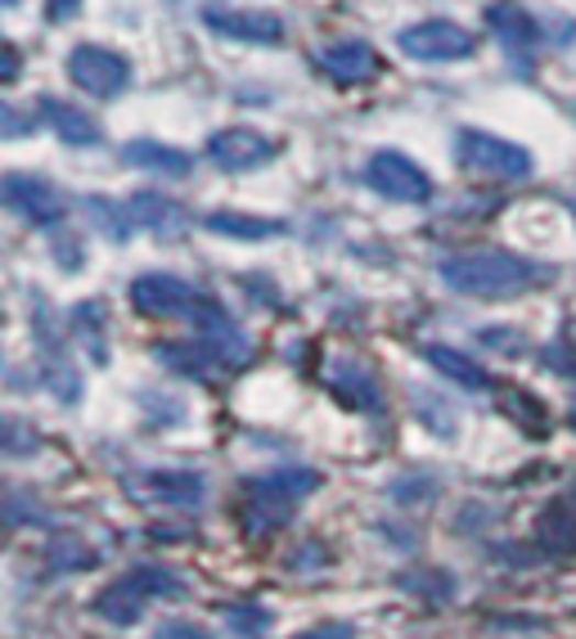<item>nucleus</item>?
I'll list each match as a JSON object with an SVG mask.
<instances>
[{"label": "nucleus", "instance_id": "nucleus-6", "mask_svg": "<svg viewBox=\"0 0 576 639\" xmlns=\"http://www.w3.org/2000/svg\"><path fill=\"white\" fill-rule=\"evenodd\" d=\"M0 199H5V208L19 221H27L36 230H45V225H55V221L68 217L64 189L51 185L45 176H36V172H10L5 180H0Z\"/></svg>", "mask_w": 576, "mask_h": 639}, {"label": "nucleus", "instance_id": "nucleus-25", "mask_svg": "<svg viewBox=\"0 0 576 639\" xmlns=\"http://www.w3.org/2000/svg\"><path fill=\"white\" fill-rule=\"evenodd\" d=\"M51 563H55V572H81V568H90L95 563V554L81 546V540H73V536H59L55 546H51Z\"/></svg>", "mask_w": 576, "mask_h": 639}, {"label": "nucleus", "instance_id": "nucleus-30", "mask_svg": "<svg viewBox=\"0 0 576 639\" xmlns=\"http://www.w3.org/2000/svg\"><path fill=\"white\" fill-rule=\"evenodd\" d=\"M77 5H81V0H55V10H51V14H55V19H64V14H73Z\"/></svg>", "mask_w": 576, "mask_h": 639}, {"label": "nucleus", "instance_id": "nucleus-26", "mask_svg": "<svg viewBox=\"0 0 576 639\" xmlns=\"http://www.w3.org/2000/svg\"><path fill=\"white\" fill-rule=\"evenodd\" d=\"M505 410H518L527 419V432H545V406H536L527 392H505Z\"/></svg>", "mask_w": 576, "mask_h": 639}, {"label": "nucleus", "instance_id": "nucleus-29", "mask_svg": "<svg viewBox=\"0 0 576 639\" xmlns=\"http://www.w3.org/2000/svg\"><path fill=\"white\" fill-rule=\"evenodd\" d=\"M0 77H5V81L19 77V51H14V45H5V73H0Z\"/></svg>", "mask_w": 576, "mask_h": 639}, {"label": "nucleus", "instance_id": "nucleus-28", "mask_svg": "<svg viewBox=\"0 0 576 639\" xmlns=\"http://www.w3.org/2000/svg\"><path fill=\"white\" fill-rule=\"evenodd\" d=\"M154 639H212V630H203L195 621H167V626H158Z\"/></svg>", "mask_w": 576, "mask_h": 639}, {"label": "nucleus", "instance_id": "nucleus-18", "mask_svg": "<svg viewBox=\"0 0 576 639\" xmlns=\"http://www.w3.org/2000/svg\"><path fill=\"white\" fill-rule=\"evenodd\" d=\"M536 540L550 550V554H567L576 550V491H563V496H554L541 518H536Z\"/></svg>", "mask_w": 576, "mask_h": 639}, {"label": "nucleus", "instance_id": "nucleus-14", "mask_svg": "<svg viewBox=\"0 0 576 639\" xmlns=\"http://www.w3.org/2000/svg\"><path fill=\"white\" fill-rule=\"evenodd\" d=\"M320 73L333 77L339 86H361V81H374L378 77V55L369 41H333L315 55Z\"/></svg>", "mask_w": 576, "mask_h": 639}, {"label": "nucleus", "instance_id": "nucleus-5", "mask_svg": "<svg viewBox=\"0 0 576 639\" xmlns=\"http://www.w3.org/2000/svg\"><path fill=\"white\" fill-rule=\"evenodd\" d=\"M455 158L464 172L487 176V180H522L532 172V154H527L522 144L491 135V131H477V126L455 131Z\"/></svg>", "mask_w": 576, "mask_h": 639}, {"label": "nucleus", "instance_id": "nucleus-21", "mask_svg": "<svg viewBox=\"0 0 576 639\" xmlns=\"http://www.w3.org/2000/svg\"><path fill=\"white\" fill-rule=\"evenodd\" d=\"M158 361L167 365V370H176V374H185V378H212V374H221L225 370V361L208 348V342H163L158 348Z\"/></svg>", "mask_w": 576, "mask_h": 639}, {"label": "nucleus", "instance_id": "nucleus-22", "mask_svg": "<svg viewBox=\"0 0 576 639\" xmlns=\"http://www.w3.org/2000/svg\"><path fill=\"white\" fill-rule=\"evenodd\" d=\"M203 225L217 234H234V239H270L284 230L275 217H244V212H208Z\"/></svg>", "mask_w": 576, "mask_h": 639}, {"label": "nucleus", "instance_id": "nucleus-9", "mask_svg": "<svg viewBox=\"0 0 576 639\" xmlns=\"http://www.w3.org/2000/svg\"><path fill=\"white\" fill-rule=\"evenodd\" d=\"M401 51L423 64H451V59H468L477 51V41L468 27H459L451 19H423L401 32Z\"/></svg>", "mask_w": 576, "mask_h": 639}, {"label": "nucleus", "instance_id": "nucleus-1", "mask_svg": "<svg viewBox=\"0 0 576 639\" xmlns=\"http://www.w3.org/2000/svg\"><path fill=\"white\" fill-rule=\"evenodd\" d=\"M437 275L446 279L451 293H464V298H522L536 284H545V266L527 262L522 253H505V249H473V253H455L437 266Z\"/></svg>", "mask_w": 576, "mask_h": 639}, {"label": "nucleus", "instance_id": "nucleus-32", "mask_svg": "<svg viewBox=\"0 0 576 639\" xmlns=\"http://www.w3.org/2000/svg\"><path fill=\"white\" fill-rule=\"evenodd\" d=\"M14 5H19V0H5V10H14Z\"/></svg>", "mask_w": 576, "mask_h": 639}, {"label": "nucleus", "instance_id": "nucleus-20", "mask_svg": "<svg viewBox=\"0 0 576 639\" xmlns=\"http://www.w3.org/2000/svg\"><path fill=\"white\" fill-rule=\"evenodd\" d=\"M122 163L140 167V172H154V176H189L195 158L171 150V144H158V140H131L122 150Z\"/></svg>", "mask_w": 576, "mask_h": 639}, {"label": "nucleus", "instance_id": "nucleus-19", "mask_svg": "<svg viewBox=\"0 0 576 639\" xmlns=\"http://www.w3.org/2000/svg\"><path fill=\"white\" fill-rule=\"evenodd\" d=\"M423 361L437 370V374H446L451 383L468 387V392H491V387H496L491 374L477 365L468 352H455V348H446V342H428V348H423Z\"/></svg>", "mask_w": 576, "mask_h": 639}, {"label": "nucleus", "instance_id": "nucleus-31", "mask_svg": "<svg viewBox=\"0 0 576 639\" xmlns=\"http://www.w3.org/2000/svg\"><path fill=\"white\" fill-rule=\"evenodd\" d=\"M567 338H572V348H576V324H572V329H567Z\"/></svg>", "mask_w": 576, "mask_h": 639}, {"label": "nucleus", "instance_id": "nucleus-27", "mask_svg": "<svg viewBox=\"0 0 576 639\" xmlns=\"http://www.w3.org/2000/svg\"><path fill=\"white\" fill-rule=\"evenodd\" d=\"M225 617H230V626H234V630H244L248 639H253V635H262V630L270 626V613H266V608H230Z\"/></svg>", "mask_w": 576, "mask_h": 639}, {"label": "nucleus", "instance_id": "nucleus-7", "mask_svg": "<svg viewBox=\"0 0 576 639\" xmlns=\"http://www.w3.org/2000/svg\"><path fill=\"white\" fill-rule=\"evenodd\" d=\"M64 68H68L73 86H81L95 100H113L131 81V64L118 51H109V45H73Z\"/></svg>", "mask_w": 576, "mask_h": 639}, {"label": "nucleus", "instance_id": "nucleus-12", "mask_svg": "<svg viewBox=\"0 0 576 639\" xmlns=\"http://www.w3.org/2000/svg\"><path fill=\"white\" fill-rule=\"evenodd\" d=\"M487 23L496 27V36H500V45L518 59V68H527V59H532V51L545 41V23L536 19V14H527L522 5H491L487 10Z\"/></svg>", "mask_w": 576, "mask_h": 639}, {"label": "nucleus", "instance_id": "nucleus-13", "mask_svg": "<svg viewBox=\"0 0 576 639\" xmlns=\"http://www.w3.org/2000/svg\"><path fill=\"white\" fill-rule=\"evenodd\" d=\"M135 500H158V505H185V509H199L203 505V491L208 482L199 473H180V469H154L131 482Z\"/></svg>", "mask_w": 576, "mask_h": 639}, {"label": "nucleus", "instance_id": "nucleus-17", "mask_svg": "<svg viewBox=\"0 0 576 639\" xmlns=\"http://www.w3.org/2000/svg\"><path fill=\"white\" fill-rule=\"evenodd\" d=\"M329 392L352 410H378V401H383L378 397V378L369 374V365H361L352 356L329 370Z\"/></svg>", "mask_w": 576, "mask_h": 639}, {"label": "nucleus", "instance_id": "nucleus-23", "mask_svg": "<svg viewBox=\"0 0 576 639\" xmlns=\"http://www.w3.org/2000/svg\"><path fill=\"white\" fill-rule=\"evenodd\" d=\"M73 338L90 352L95 365L109 361V342H104V333H100V302H81V307L73 311Z\"/></svg>", "mask_w": 576, "mask_h": 639}, {"label": "nucleus", "instance_id": "nucleus-2", "mask_svg": "<svg viewBox=\"0 0 576 639\" xmlns=\"http://www.w3.org/2000/svg\"><path fill=\"white\" fill-rule=\"evenodd\" d=\"M315 486H320V473H315V469H302V464L275 469V473H266V477H253V482L244 486V491H248V509H244L248 536H270V531H279Z\"/></svg>", "mask_w": 576, "mask_h": 639}, {"label": "nucleus", "instance_id": "nucleus-8", "mask_svg": "<svg viewBox=\"0 0 576 639\" xmlns=\"http://www.w3.org/2000/svg\"><path fill=\"white\" fill-rule=\"evenodd\" d=\"M365 180H369V189L383 194V199H397V203H428L432 199L428 172L414 158L397 154V150H378L365 163Z\"/></svg>", "mask_w": 576, "mask_h": 639}, {"label": "nucleus", "instance_id": "nucleus-4", "mask_svg": "<svg viewBox=\"0 0 576 639\" xmlns=\"http://www.w3.org/2000/svg\"><path fill=\"white\" fill-rule=\"evenodd\" d=\"M208 293L167 271H144L131 279V307L149 320H199L208 311Z\"/></svg>", "mask_w": 576, "mask_h": 639}, {"label": "nucleus", "instance_id": "nucleus-15", "mask_svg": "<svg viewBox=\"0 0 576 639\" xmlns=\"http://www.w3.org/2000/svg\"><path fill=\"white\" fill-rule=\"evenodd\" d=\"M126 217L135 230H149L158 239H180L189 230V217L176 199H167V194H149V189H140L126 199Z\"/></svg>", "mask_w": 576, "mask_h": 639}, {"label": "nucleus", "instance_id": "nucleus-33", "mask_svg": "<svg viewBox=\"0 0 576 639\" xmlns=\"http://www.w3.org/2000/svg\"><path fill=\"white\" fill-rule=\"evenodd\" d=\"M572 423H576V406H572Z\"/></svg>", "mask_w": 576, "mask_h": 639}, {"label": "nucleus", "instance_id": "nucleus-16", "mask_svg": "<svg viewBox=\"0 0 576 639\" xmlns=\"http://www.w3.org/2000/svg\"><path fill=\"white\" fill-rule=\"evenodd\" d=\"M41 118L51 122V131L64 140V144H77V150H95L100 144V122H95L86 109L68 104V100H55V95H41Z\"/></svg>", "mask_w": 576, "mask_h": 639}, {"label": "nucleus", "instance_id": "nucleus-10", "mask_svg": "<svg viewBox=\"0 0 576 639\" xmlns=\"http://www.w3.org/2000/svg\"><path fill=\"white\" fill-rule=\"evenodd\" d=\"M208 158L221 167V172H257L275 158V140L266 131H253V126H225L208 140Z\"/></svg>", "mask_w": 576, "mask_h": 639}, {"label": "nucleus", "instance_id": "nucleus-11", "mask_svg": "<svg viewBox=\"0 0 576 639\" xmlns=\"http://www.w3.org/2000/svg\"><path fill=\"white\" fill-rule=\"evenodd\" d=\"M203 23L217 36L244 41V45H279L288 36L284 19L270 14V10H203Z\"/></svg>", "mask_w": 576, "mask_h": 639}, {"label": "nucleus", "instance_id": "nucleus-3", "mask_svg": "<svg viewBox=\"0 0 576 639\" xmlns=\"http://www.w3.org/2000/svg\"><path fill=\"white\" fill-rule=\"evenodd\" d=\"M185 590H189V581L180 572L158 568V563H140L95 599V613L109 617L113 626H131L144 608H149V599H171V595H185Z\"/></svg>", "mask_w": 576, "mask_h": 639}, {"label": "nucleus", "instance_id": "nucleus-24", "mask_svg": "<svg viewBox=\"0 0 576 639\" xmlns=\"http://www.w3.org/2000/svg\"><path fill=\"white\" fill-rule=\"evenodd\" d=\"M86 212H90V221H95V230H104L113 243H122V239H131V217H126V203H109V199H86Z\"/></svg>", "mask_w": 576, "mask_h": 639}]
</instances>
